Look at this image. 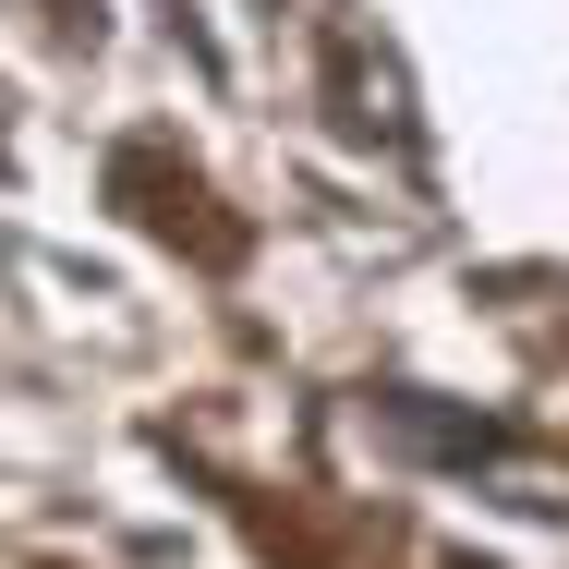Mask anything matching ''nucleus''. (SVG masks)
<instances>
[{
	"label": "nucleus",
	"mask_w": 569,
	"mask_h": 569,
	"mask_svg": "<svg viewBox=\"0 0 569 569\" xmlns=\"http://www.w3.org/2000/svg\"><path fill=\"white\" fill-rule=\"evenodd\" d=\"M376 425H388L400 449H425V460H497V449H509L485 412H425V388H388V400H376Z\"/></svg>",
	"instance_id": "f257e3e1"
}]
</instances>
